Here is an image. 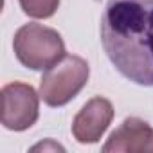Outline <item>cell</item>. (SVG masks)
I'll use <instances>...</instances> for the list:
<instances>
[{"mask_svg":"<svg viewBox=\"0 0 153 153\" xmlns=\"http://www.w3.org/2000/svg\"><path fill=\"white\" fill-rule=\"evenodd\" d=\"M101 43L126 79L153 87V0H108Z\"/></svg>","mask_w":153,"mask_h":153,"instance_id":"6da1fadb","label":"cell"},{"mask_svg":"<svg viewBox=\"0 0 153 153\" xmlns=\"http://www.w3.org/2000/svg\"><path fill=\"white\" fill-rule=\"evenodd\" d=\"M13 49L18 61L31 70H47L65 56L59 33L40 24L22 25L15 33Z\"/></svg>","mask_w":153,"mask_h":153,"instance_id":"7a4b0ae2","label":"cell"},{"mask_svg":"<svg viewBox=\"0 0 153 153\" xmlns=\"http://www.w3.org/2000/svg\"><path fill=\"white\" fill-rule=\"evenodd\" d=\"M88 63L74 54H65L49 67L40 81V97L49 106H65L88 83Z\"/></svg>","mask_w":153,"mask_h":153,"instance_id":"3957f363","label":"cell"},{"mask_svg":"<svg viewBox=\"0 0 153 153\" xmlns=\"http://www.w3.org/2000/svg\"><path fill=\"white\" fill-rule=\"evenodd\" d=\"M40 115V96L31 85L9 83L2 88V124L13 131L31 128Z\"/></svg>","mask_w":153,"mask_h":153,"instance_id":"277c9868","label":"cell"},{"mask_svg":"<svg viewBox=\"0 0 153 153\" xmlns=\"http://www.w3.org/2000/svg\"><path fill=\"white\" fill-rule=\"evenodd\" d=\"M114 119V106L105 97L90 99L72 121V135L81 144L97 142Z\"/></svg>","mask_w":153,"mask_h":153,"instance_id":"5b68a950","label":"cell"},{"mask_svg":"<svg viewBox=\"0 0 153 153\" xmlns=\"http://www.w3.org/2000/svg\"><path fill=\"white\" fill-rule=\"evenodd\" d=\"M105 153H153V128L137 117H128L123 124L112 131L106 144L103 146Z\"/></svg>","mask_w":153,"mask_h":153,"instance_id":"8992f818","label":"cell"},{"mask_svg":"<svg viewBox=\"0 0 153 153\" xmlns=\"http://www.w3.org/2000/svg\"><path fill=\"white\" fill-rule=\"evenodd\" d=\"M24 13L31 18H51L58 6L59 0H18Z\"/></svg>","mask_w":153,"mask_h":153,"instance_id":"52a82bcc","label":"cell"}]
</instances>
